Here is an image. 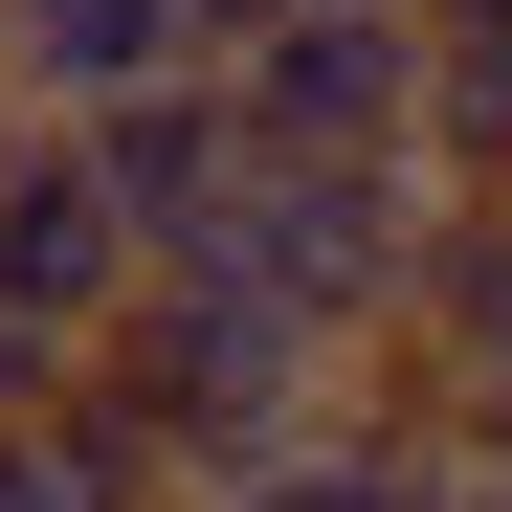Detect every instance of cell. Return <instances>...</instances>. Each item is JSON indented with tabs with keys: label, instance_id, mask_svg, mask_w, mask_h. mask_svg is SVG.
<instances>
[{
	"label": "cell",
	"instance_id": "6da1fadb",
	"mask_svg": "<svg viewBox=\"0 0 512 512\" xmlns=\"http://www.w3.org/2000/svg\"><path fill=\"white\" fill-rule=\"evenodd\" d=\"M90 401L134 423L156 468H179V512H223V490H268L334 401H357V357H312V334L268 312V290H223V268H156L134 312H112V357H90Z\"/></svg>",
	"mask_w": 512,
	"mask_h": 512
},
{
	"label": "cell",
	"instance_id": "7a4b0ae2",
	"mask_svg": "<svg viewBox=\"0 0 512 512\" xmlns=\"http://www.w3.org/2000/svg\"><path fill=\"white\" fill-rule=\"evenodd\" d=\"M179 268H223V290H268L312 357H379L401 334V290H423V179H334V156H245L223 179V223L179 245Z\"/></svg>",
	"mask_w": 512,
	"mask_h": 512
},
{
	"label": "cell",
	"instance_id": "3957f363",
	"mask_svg": "<svg viewBox=\"0 0 512 512\" xmlns=\"http://www.w3.org/2000/svg\"><path fill=\"white\" fill-rule=\"evenodd\" d=\"M357 401H401L468 490H512V201H423V290L357 357Z\"/></svg>",
	"mask_w": 512,
	"mask_h": 512
},
{
	"label": "cell",
	"instance_id": "277c9868",
	"mask_svg": "<svg viewBox=\"0 0 512 512\" xmlns=\"http://www.w3.org/2000/svg\"><path fill=\"white\" fill-rule=\"evenodd\" d=\"M245 156H334V179H423V0H290L223 67Z\"/></svg>",
	"mask_w": 512,
	"mask_h": 512
},
{
	"label": "cell",
	"instance_id": "5b68a950",
	"mask_svg": "<svg viewBox=\"0 0 512 512\" xmlns=\"http://www.w3.org/2000/svg\"><path fill=\"white\" fill-rule=\"evenodd\" d=\"M156 290V245H134V201L90 179V134L67 112H23L0 134V334H45V357H112V312Z\"/></svg>",
	"mask_w": 512,
	"mask_h": 512
},
{
	"label": "cell",
	"instance_id": "8992f818",
	"mask_svg": "<svg viewBox=\"0 0 512 512\" xmlns=\"http://www.w3.org/2000/svg\"><path fill=\"white\" fill-rule=\"evenodd\" d=\"M90 134V179L134 201V245L179 268V245L223 223V179H245V112H223V67H179V90H134V112H67Z\"/></svg>",
	"mask_w": 512,
	"mask_h": 512
},
{
	"label": "cell",
	"instance_id": "52a82bcc",
	"mask_svg": "<svg viewBox=\"0 0 512 512\" xmlns=\"http://www.w3.org/2000/svg\"><path fill=\"white\" fill-rule=\"evenodd\" d=\"M0 67H23V112H134L201 67V23L179 0H0Z\"/></svg>",
	"mask_w": 512,
	"mask_h": 512
},
{
	"label": "cell",
	"instance_id": "ba28073f",
	"mask_svg": "<svg viewBox=\"0 0 512 512\" xmlns=\"http://www.w3.org/2000/svg\"><path fill=\"white\" fill-rule=\"evenodd\" d=\"M423 201H512V0H423Z\"/></svg>",
	"mask_w": 512,
	"mask_h": 512
},
{
	"label": "cell",
	"instance_id": "9c48e42d",
	"mask_svg": "<svg viewBox=\"0 0 512 512\" xmlns=\"http://www.w3.org/2000/svg\"><path fill=\"white\" fill-rule=\"evenodd\" d=\"M0 512H179V468H156L90 379H67V401H23V423H0Z\"/></svg>",
	"mask_w": 512,
	"mask_h": 512
},
{
	"label": "cell",
	"instance_id": "30bf717a",
	"mask_svg": "<svg viewBox=\"0 0 512 512\" xmlns=\"http://www.w3.org/2000/svg\"><path fill=\"white\" fill-rule=\"evenodd\" d=\"M67 379H90V357H45V334H0V423H23V401H67Z\"/></svg>",
	"mask_w": 512,
	"mask_h": 512
},
{
	"label": "cell",
	"instance_id": "8fae6325",
	"mask_svg": "<svg viewBox=\"0 0 512 512\" xmlns=\"http://www.w3.org/2000/svg\"><path fill=\"white\" fill-rule=\"evenodd\" d=\"M179 23H201V67H245V45L290 23V0H179Z\"/></svg>",
	"mask_w": 512,
	"mask_h": 512
},
{
	"label": "cell",
	"instance_id": "7c38bea8",
	"mask_svg": "<svg viewBox=\"0 0 512 512\" xmlns=\"http://www.w3.org/2000/svg\"><path fill=\"white\" fill-rule=\"evenodd\" d=\"M223 512H312V490H290V468H268V490H223Z\"/></svg>",
	"mask_w": 512,
	"mask_h": 512
}]
</instances>
